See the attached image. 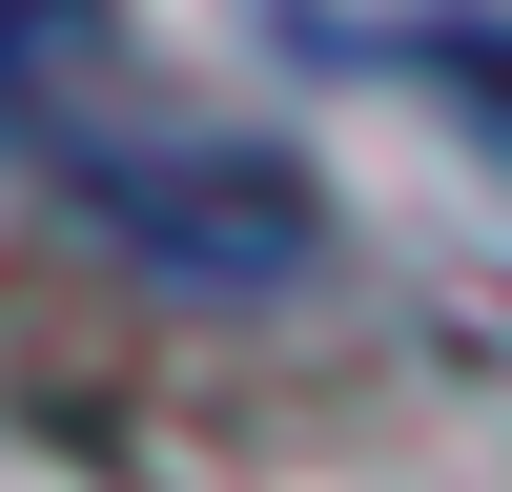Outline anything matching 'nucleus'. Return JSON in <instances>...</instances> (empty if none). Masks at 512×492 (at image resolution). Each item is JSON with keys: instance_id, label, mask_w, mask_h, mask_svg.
Wrapping results in <instances>:
<instances>
[{"instance_id": "f03ea898", "label": "nucleus", "mask_w": 512, "mask_h": 492, "mask_svg": "<svg viewBox=\"0 0 512 492\" xmlns=\"http://www.w3.org/2000/svg\"><path fill=\"white\" fill-rule=\"evenodd\" d=\"M82 62H103V0H0V144H62Z\"/></svg>"}, {"instance_id": "f257e3e1", "label": "nucleus", "mask_w": 512, "mask_h": 492, "mask_svg": "<svg viewBox=\"0 0 512 492\" xmlns=\"http://www.w3.org/2000/svg\"><path fill=\"white\" fill-rule=\"evenodd\" d=\"M41 164L82 185V226H103L123 267L205 287V308H267V287H308V246H328L308 164H287V144H226V123H62Z\"/></svg>"}]
</instances>
